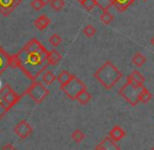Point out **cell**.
I'll list each match as a JSON object with an SVG mask.
<instances>
[{
	"label": "cell",
	"instance_id": "30bf717a",
	"mask_svg": "<svg viewBox=\"0 0 154 150\" xmlns=\"http://www.w3.org/2000/svg\"><path fill=\"white\" fill-rule=\"evenodd\" d=\"M10 57L8 53L0 46V76L5 72L8 67H10Z\"/></svg>",
	"mask_w": 154,
	"mask_h": 150
},
{
	"label": "cell",
	"instance_id": "ba28073f",
	"mask_svg": "<svg viewBox=\"0 0 154 150\" xmlns=\"http://www.w3.org/2000/svg\"><path fill=\"white\" fill-rule=\"evenodd\" d=\"M21 0H0V13L8 16L18 7Z\"/></svg>",
	"mask_w": 154,
	"mask_h": 150
},
{
	"label": "cell",
	"instance_id": "cb8c5ba5",
	"mask_svg": "<svg viewBox=\"0 0 154 150\" xmlns=\"http://www.w3.org/2000/svg\"><path fill=\"white\" fill-rule=\"evenodd\" d=\"M80 4H82V7L88 12H91L97 5L95 0H84V1L80 2Z\"/></svg>",
	"mask_w": 154,
	"mask_h": 150
},
{
	"label": "cell",
	"instance_id": "4316f807",
	"mask_svg": "<svg viewBox=\"0 0 154 150\" xmlns=\"http://www.w3.org/2000/svg\"><path fill=\"white\" fill-rule=\"evenodd\" d=\"M82 32H84V34L86 35L88 38H91V37H93L95 34H96V30H95L94 26L91 25V24H88V25L84 28Z\"/></svg>",
	"mask_w": 154,
	"mask_h": 150
},
{
	"label": "cell",
	"instance_id": "ac0fdd59",
	"mask_svg": "<svg viewBox=\"0 0 154 150\" xmlns=\"http://www.w3.org/2000/svg\"><path fill=\"white\" fill-rule=\"evenodd\" d=\"M56 79H57V77H56L55 75L51 72V70L47 69L42 74V82L45 83V84H48V85L53 84V82L56 80Z\"/></svg>",
	"mask_w": 154,
	"mask_h": 150
},
{
	"label": "cell",
	"instance_id": "603a6c76",
	"mask_svg": "<svg viewBox=\"0 0 154 150\" xmlns=\"http://www.w3.org/2000/svg\"><path fill=\"white\" fill-rule=\"evenodd\" d=\"M72 139H73V141H74L75 143H77V144L82 143V142L84 141V139H85L84 131H82L80 129H76L75 131H73Z\"/></svg>",
	"mask_w": 154,
	"mask_h": 150
},
{
	"label": "cell",
	"instance_id": "5b68a950",
	"mask_svg": "<svg viewBox=\"0 0 154 150\" xmlns=\"http://www.w3.org/2000/svg\"><path fill=\"white\" fill-rule=\"evenodd\" d=\"M24 93H26L36 104H40L49 96L50 91L48 90V88L41 82L34 81Z\"/></svg>",
	"mask_w": 154,
	"mask_h": 150
},
{
	"label": "cell",
	"instance_id": "d590c367",
	"mask_svg": "<svg viewBox=\"0 0 154 150\" xmlns=\"http://www.w3.org/2000/svg\"><path fill=\"white\" fill-rule=\"evenodd\" d=\"M143 1H147V0H143Z\"/></svg>",
	"mask_w": 154,
	"mask_h": 150
},
{
	"label": "cell",
	"instance_id": "52a82bcc",
	"mask_svg": "<svg viewBox=\"0 0 154 150\" xmlns=\"http://www.w3.org/2000/svg\"><path fill=\"white\" fill-rule=\"evenodd\" d=\"M14 131H15V133L20 139L24 140V139H28L33 133V127L26 120H21L14 127Z\"/></svg>",
	"mask_w": 154,
	"mask_h": 150
},
{
	"label": "cell",
	"instance_id": "7c38bea8",
	"mask_svg": "<svg viewBox=\"0 0 154 150\" xmlns=\"http://www.w3.org/2000/svg\"><path fill=\"white\" fill-rule=\"evenodd\" d=\"M98 145L106 150H120L119 146H118L117 144H116V142L113 141L110 137H106Z\"/></svg>",
	"mask_w": 154,
	"mask_h": 150
},
{
	"label": "cell",
	"instance_id": "277c9868",
	"mask_svg": "<svg viewBox=\"0 0 154 150\" xmlns=\"http://www.w3.org/2000/svg\"><path fill=\"white\" fill-rule=\"evenodd\" d=\"M143 86H136L127 82L119 89V96H122L131 106H136L139 102V95Z\"/></svg>",
	"mask_w": 154,
	"mask_h": 150
},
{
	"label": "cell",
	"instance_id": "9c48e42d",
	"mask_svg": "<svg viewBox=\"0 0 154 150\" xmlns=\"http://www.w3.org/2000/svg\"><path fill=\"white\" fill-rule=\"evenodd\" d=\"M127 82L131 83L136 86H143L145 83V77L138 72V70H133L128 77H127Z\"/></svg>",
	"mask_w": 154,
	"mask_h": 150
},
{
	"label": "cell",
	"instance_id": "7a4b0ae2",
	"mask_svg": "<svg viewBox=\"0 0 154 150\" xmlns=\"http://www.w3.org/2000/svg\"><path fill=\"white\" fill-rule=\"evenodd\" d=\"M94 78L106 89H111L122 78V74L111 61H106L94 72Z\"/></svg>",
	"mask_w": 154,
	"mask_h": 150
},
{
	"label": "cell",
	"instance_id": "5bb4252c",
	"mask_svg": "<svg viewBox=\"0 0 154 150\" xmlns=\"http://www.w3.org/2000/svg\"><path fill=\"white\" fill-rule=\"evenodd\" d=\"M61 55L57 49H54L48 53V63H49V65H57L61 61Z\"/></svg>",
	"mask_w": 154,
	"mask_h": 150
},
{
	"label": "cell",
	"instance_id": "836d02e7",
	"mask_svg": "<svg viewBox=\"0 0 154 150\" xmlns=\"http://www.w3.org/2000/svg\"><path fill=\"white\" fill-rule=\"evenodd\" d=\"M77 1H78V2H82V1H84V0H77Z\"/></svg>",
	"mask_w": 154,
	"mask_h": 150
},
{
	"label": "cell",
	"instance_id": "ffe728a7",
	"mask_svg": "<svg viewBox=\"0 0 154 150\" xmlns=\"http://www.w3.org/2000/svg\"><path fill=\"white\" fill-rule=\"evenodd\" d=\"M91 99H92V96H91L87 90H84L82 93H79L78 97H77L76 101H78V103L82 104V105H87V104L91 101Z\"/></svg>",
	"mask_w": 154,
	"mask_h": 150
},
{
	"label": "cell",
	"instance_id": "d6a6232c",
	"mask_svg": "<svg viewBox=\"0 0 154 150\" xmlns=\"http://www.w3.org/2000/svg\"><path fill=\"white\" fill-rule=\"evenodd\" d=\"M151 44H152V45H153V46H154V36L152 37V39H151Z\"/></svg>",
	"mask_w": 154,
	"mask_h": 150
},
{
	"label": "cell",
	"instance_id": "1f68e13d",
	"mask_svg": "<svg viewBox=\"0 0 154 150\" xmlns=\"http://www.w3.org/2000/svg\"><path fill=\"white\" fill-rule=\"evenodd\" d=\"M95 150H106V149H103V147H100V146H99V145H97V147L95 148Z\"/></svg>",
	"mask_w": 154,
	"mask_h": 150
},
{
	"label": "cell",
	"instance_id": "44dd1931",
	"mask_svg": "<svg viewBox=\"0 0 154 150\" xmlns=\"http://www.w3.org/2000/svg\"><path fill=\"white\" fill-rule=\"evenodd\" d=\"M146 61H147V59H146V57L141 53H136L132 57L133 64H134V65H136L137 67H141V66L146 63Z\"/></svg>",
	"mask_w": 154,
	"mask_h": 150
},
{
	"label": "cell",
	"instance_id": "e0dca14e",
	"mask_svg": "<svg viewBox=\"0 0 154 150\" xmlns=\"http://www.w3.org/2000/svg\"><path fill=\"white\" fill-rule=\"evenodd\" d=\"M151 99H152L151 93L143 86V88H141L140 95H139V102H141V103H143V104H147L151 101Z\"/></svg>",
	"mask_w": 154,
	"mask_h": 150
},
{
	"label": "cell",
	"instance_id": "e575fe53",
	"mask_svg": "<svg viewBox=\"0 0 154 150\" xmlns=\"http://www.w3.org/2000/svg\"><path fill=\"white\" fill-rule=\"evenodd\" d=\"M152 150H154V146H153V148H152Z\"/></svg>",
	"mask_w": 154,
	"mask_h": 150
},
{
	"label": "cell",
	"instance_id": "484cf974",
	"mask_svg": "<svg viewBox=\"0 0 154 150\" xmlns=\"http://www.w3.org/2000/svg\"><path fill=\"white\" fill-rule=\"evenodd\" d=\"M49 41H50V43H51V45H53L54 47H56V46H58V45L61 44L62 39H61V37L58 36L57 34H53L51 37H50Z\"/></svg>",
	"mask_w": 154,
	"mask_h": 150
},
{
	"label": "cell",
	"instance_id": "2e32d148",
	"mask_svg": "<svg viewBox=\"0 0 154 150\" xmlns=\"http://www.w3.org/2000/svg\"><path fill=\"white\" fill-rule=\"evenodd\" d=\"M72 77H73L72 74H70V72H66V70H62V72L58 75V77H57L56 80L58 81V83L60 84V86H63V85H66V83L72 79Z\"/></svg>",
	"mask_w": 154,
	"mask_h": 150
},
{
	"label": "cell",
	"instance_id": "6da1fadb",
	"mask_svg": "<svg viewBox=\"0 0 154 150\" xmlns=\"http://www.w3.org/2000/svg\"><path fill=\"white\" fill-rule=\"evenodd\" d=\"M48 53L37 39H31L17 54L10 57V67L19 68L29 79L35 81L48 69Z\"/></svg>",
	"mask_w": 154,
	"mask_h": 150
},
{
	"label": "cell",
	"instance_id": "f1b7e54d",
	"mask_svg": "<svg viewBox=\"0 0 154 150\" xmlns=\"http://www.w3.org/2000/svg\"><path fill=\"white\" fill-rule=\"evenodd\" d=\"M8 111H9V109H8V108H5V106L0 104V120H1V119L5 116V114L7 113Z\"/></svg>",
	"mask_w": 154,
	"mask_h": 150
},
{
	"label": "cell",
	"instance_id": "7402d4cb",
	"mask_svg": "<svg viewBox=\"0 0 154 150\" xmlns=\"http://www.w3.org/2000/svg\"><path fill=\"white\" fill-rule=\"evenodd\" d=\"M99 19H100V21L103 22V24H107V25H108V24H110L114 20V17H113V15H112V14L110 13L109 11H105L100 15Z\"/></svg>",
	"mask_w": 154,
	"mask_h": 150
},
{
	"label": "cell",
	"instance_id": "d6986e66",
	"mask_svg": "<svg viewBox=\"0 0 154 150\" xmlns=\"http://www.w3.org/2000/svg\"><path fill=\"white\" fill-rule=\"evenodd\" d=\"M95 1H96L97 7L103 12L109 11L110 7L114 5V0H95Z\"/></svg>",
	"mask_w": 154,
	"mask_h": 150
},
{
	"label": "cell",
	"instance_id": "8992f818",
	"mask_svg": "<svg viewBox=\"0 0 154 150\" xmlns=\"http://www.w3.org/2000/svg\"><path fill=\"white\" fill-rule=\"evenodd\" d=\"M22 96H19L17 93L11 88L9 84H5L0 89V104L3 105L8 109H11L16 103H18Z\"/></svg>",
	"mask_w": 154,
	"mask_h": 150
},
{
	"label": "cell",
	"instance_id": "83f0119b",
	"mask_svg": "<svg viewBox=\"0 0 154 150\" xmlns=\"http://www.w3.org/2000/svg\"><path fill=\"white\" fill-rule=\"evenodd\" d=\"M45 5V4L41 1V0H33L32 2H31V7H32L35 11H40Z\"/></svg>",
	"mask_w": 154,
	"mask_h": 150
},
{
	"label": "cell",
	"instance_id": "4fadbf2b",
	"mask_svg": "<svg viewBox=\"0 0 154 150\" xmlns=\"http://www.w3.org/2000/svg\"><path fill=\"white\" fill-rule=\"evenodd\" d=\"M51 23V19L47 15H40L34 21V25L38 28L39 31H43L48 28Z\"/></svg>",
	"mask_w": 154,
	"mask_h": 150
},
{
	"label": "cell",
	"instance_id": "9a60e30c",
	"mask_svg": "<svg viewBox=\"0 0 154 150\" xmlns=\"http://www.w3.org/2000/svg\"><path fill=\"white\" fill-rule=\"evenodd\" d=\"M135 0H114V7L118 12H125L131 4L134 3Z\"/></svg>",
	"mask_w": 154,
	"mask_h": 150
},
{
	"label": "cell",
	"instance_id": "3957f363",
	"mask_svg": "<svg viewBox=\"0 0 154 150\" xmlns=\"http://www.w3.org/2000/svg\"><path fill=\"white\" fill-rule=\"evenodd\" d=\"M86 84L82 80L73 75L72 79L63 86H60V89L64 93V95L71 100H76L80 93L86 90Z\"/></svg>",
	"mask_w": 154,
	"mask_h": 150
},
{
	"label": "cell",
	"instance_id": "f546056e",
	"mask_svg": "<svg viewBox=\"0 0 154 150\" xmlns=\"http://www.w3.org/2000/svg\"><path fill=\"white\" fill-rule=\"evenodd\" d=\"M0 150H17V149H16L12 144H5V145L3 146Z\"/></svg>",
	"mask_w": 154,
	"mask_h": 150
},
{
	"label": "cell",
	"instance_id": "8fae6325",
	"mask_svg": "<svg viewBox=\"0 0 154 150\" xmlns=\"http://www.w3.org/2000/svg\"><path fill=\"white\" fill-rule=\"evenodd\" d=\"M125 135H126V132L120 126H114L109 132V137L115 142H119L122 139H124Z\"/></svg>",
	"mask_w": 154,
	"mask_h": 150
},
{
	"label": "cell",
	"instance_id": "4dcf8cb0",
	"mask_svg": "<svg viewBox=\"0 0 154 150\" xmlns=\"http://www.w3.org/2000/svg\"><path fill=\"white\" fill-rule=\"evenodd\" d=\"M41 1H42V2L45 3V4H49V3L51 2L52 0H41Z\"/></svg>",
	"mask_w": 154,
	"mask_h": 150
},
{
	"label": "cell",
	"instance_id": "d4e9b609",
	"mask_svg": "<svg viewBox=\"0 0 154 150\" xmlns=\"http://www.w3.org/2000/svg\"><path fill=\"white\" fill-rule=\"evenodd\" d=\"M64 1L63 0H52L50 2V7L54 10V11H61L64 7Z\"/></svg>",
	"mask_w": 154,
	"mask_h": 150
}]
</instances>
